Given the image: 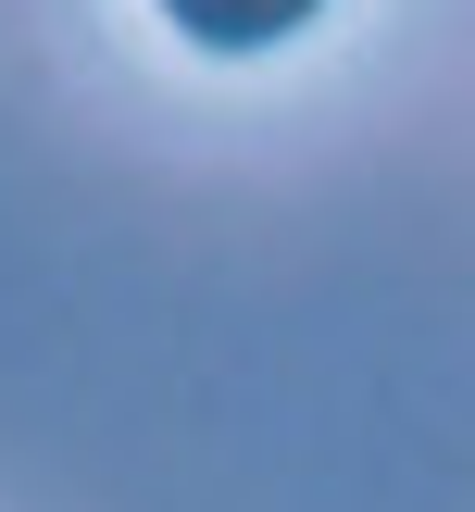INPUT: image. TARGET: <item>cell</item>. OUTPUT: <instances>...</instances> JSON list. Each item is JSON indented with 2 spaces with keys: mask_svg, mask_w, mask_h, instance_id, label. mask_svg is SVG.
Listing matches in <instances>:
<instances>
[{
  "mask_svg": "<svg viewBox=\"0 0 475 512\" xmlns=\"http://www.w3.org/2000/svg\"><path fill=\"white\" fill-rule=\"evenodd\" d=\"M163 13H175V38H200V50H275V38H300L325 0H163Z\"/></svg>",
  "mask_w": 475,
  "mask_h": 512,
  "instance_id": "cell-1",
  "label": "cell"
}]
</instances>
